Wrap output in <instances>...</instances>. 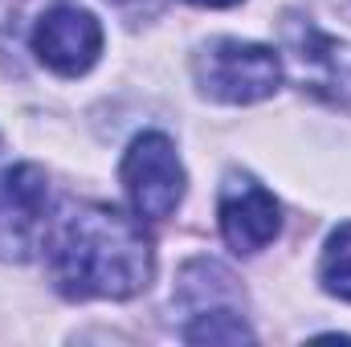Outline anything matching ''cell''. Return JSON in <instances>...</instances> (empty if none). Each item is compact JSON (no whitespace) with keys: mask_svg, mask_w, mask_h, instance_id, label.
Here are the masks:
<instances>
[{"mask_svg":"<svg viewBox=\"0 0 351 347\" xmlns=\"http://www.w3.org/2000/svg\"><path fill=\"white\" fill-rule=\"evenodd\" d=\"M110 4H131V0H110Z\"/></svg>","mask_w":351,"mask_h":347,"instance_id":"7c38bea8","label":"cell"},{"mask_svg":"<svg viewBox=\"0 0 351 347\" xmlns=\"http://www.w3.org/2000/svg\"><path fill=\"white\" fill-rule=\"evenodd\" d=\"M49 180L37 164H12L0 172V258L29 261L45 241Z\"/></svg>","mask_w":351,"mask_h":347,"instance_id":"5b68a950","label":"cell"},{"mask_svg":"<svg viewBox=\"0 0 351 347\" xmlns=\"http://www.w3.org/2000/svg\"><path fill=\"white\" fill-rule=\"evenodd\" d=\"M319 282L331 298H343L351 302V221H343L327 246H323V258H319Z\"/></svg>","mask_w":351,"mask_h":347,"instance_id":"9c48e42d","label":"cell"},{"mask_svg":"<svg viewBox=\"0 0 351 347\" xmlns=\"http://www.w3.org/2000/svg\"><path fill=\"white\" fill-rule=\"evenodd\" d=\"M327 4H331V8H339V12H348V16H351V0H327Z\"/></svg>","mask_w":351,"mask_h":347,"instance_id":"8fae6325","label":"cell"},{"mask_svg":"<svg viewBox=\"0 0 351 347\" xmlns=\"http://www.w3.org/2000/svg\"><path fill=\"white\" fill-rule=\"evenodd\" d=\"M282 53H286V70L294 74V82L335 106L351 102V45L339 37L323 33L315 21H306L302 12H282Z\"/></svg>","mask_w":351,"mask_h":347,"instance_id":"3957f363","label":"cell"},{"mask_svg":"<svg viewBox=\"0 0 351 347\" xmlns=\"http://www.w3.org/2000/svg\"><path fill=\"white\" fill-rule=\"evenodd\" d=\"M217 225L233 254L254 258L278 237L282 208H278L274 192L262 188L250 172H229L221 184V196H217Z\"/></svg>","mask_w":351,"mask_h":347,"instance_id":"8992f818","label":"cell"},{"mask_svg":"<svg viewBox=\"0 0 351 347\" xmlns=\"http://www.w3.org/2000/svg\"><path fill=\"white\" fill-rule=\"evenodd\" d=\"M45 261L58 294L70 302H123L152 286L156 246L135 213L110 204H74L45 229Z\"/></svg>","mask_w":351,"mask_h":347,"instance_id":"6da1fadb","label":"cell"},{"mask_svg":"<svg viewBox=\"0 0 351 347\" xmlns=\"http://www.w3.org/2000/svg\"><path fill=\"white\" fill-rule=\"evenodd\" d=\"M119 180L127 192V204L139 221H168L180 200H184V164L176 156V143L160 131H143L131 139V147L123 152Z\"/></svg>","mask_w":351,"mask_h":347,"instance_id":"277c9868","label":"cell"},{"mask_svg":"<svg viewBox=\"0 0 351 347\" xmlns=\"http://www.w3.org/2000/svg\"><path fill=\"white\" fill-rule=\"evenodd\" d=\"M188 4H204V8H233L241 0H188Z\"/></svg>","mask_w":351,"mask_h":347,"instance_id":"30bf717a","label":"cell"},{"mask_svg":"<svg viewBox=\"0 0 351 347\" xmlns=\"http://www.w3.org/2000/svg\"><path fill=\"white\" fill-rule=\"evenodd\" d=\"M184 339L188 344H254V331L233 307H204V311H192Z\"/></svg>","mask_w":351,"mask_h":347,"instance_id":"ba28073f","label":"cell"},{"mask_svg":"<svg viewBox=\"0 0 351 347\" xmlns=\"http://www.w3.org/2000/svg\"><path fill=\"white\" fill-rule=\"evenodd\" d=\"M282 74L286 66L269 45L241 41V37H213L192 58L196 90L225 106H250L274 98L282 86Z\"/></svg>","mask_w":351,"mask_h":347,"instance_id":"7a4b0ae2","label":"cell"},{"mask_svg":"<svg viewBox=\"0 0 351 347\" xmlns=\"http://www.w3.org/2000/svg\"><path fill=\"white\" fill-rule=\"evenodd\" d=\"M33 53L58 78H82L102 53V25L78 4H53L33 25Z\"/></svg>","mask_w":351,"mask_h":347,"instance_id":"52a82bcc","label":"cell"}]
</instances>
